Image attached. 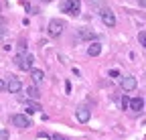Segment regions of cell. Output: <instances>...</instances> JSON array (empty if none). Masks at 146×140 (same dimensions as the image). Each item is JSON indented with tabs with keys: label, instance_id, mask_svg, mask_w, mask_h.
<instances>
[{
	"label": "cell",
	"instance_id": "cell-25",
	"mask_svg": "<svg viewBox=\"0 0 146 140\" xmlns=\"http://www.w3.org/2000/svg\"><path fill=\"white\" fill-rule=\"evenodd\" d=\"M4 33H6V31H4V27H0V37H2Z\"/></svg>",
	"mask_w": 146,
	"mask_h": 140
},
{
	"label": "cell",
	"instance_id": "cell-17",
	"mask_svg": "<svg viewBox=\"0 0 146 140\" xmlns=\"http://www.w3.org/2000/svg\"><path fill=\"white\" fill-rule=\"evenodd\" d=\"M130 102H132L130 98L124 96V98H122V110H128V108H130Z\"/></svg>",
	"mask_w": 146,
	"mask_h": 140
},
{
	"label": "cell",
	"instance_id": "cell-26",
	"mask_svg": "<svg viewBox=\"0 0 146 140\" xmlns=\"http://www.w3.org/2000/svg\"><path fill=\"white\" fill-rule=\"evenodd\" d=\"M41 2H53V0H41Z\"/></svg>",
	"mask_w": 146,
	"mask_h": 140
},
{
	"label": "cell",
	"instance_id": "cell-7",
	"mask_svg": "<svg viewBox=\"0 0 146 140\" xmlns=\"http://www.w3.org/2000/svg\"><path fill=\"white\" fill-rule=\"evenodd\" d=\"M100 16H102V23H104L106 27H116V14L110 10V8H106Z\"/></svg>",
	"mask_w": 146,
	"mask_h": 140
},
{
	"label": "cell",
	"instance_id": "cell-21",
	"mask_svg": "<svg viewBox=\"0 0 146 140\" xmlns=\"http://www.w3.org/2000/svg\"><path fill=\"white\" fill-rule=\"evenodd\" d=\"M4 90H6V81L0 79V92H4Z\"/></svg>",
	"mask_w": 146,
	"mask_h": 140
},
{
	"label": "cell",
	"instance_id": "cell-4",
	"mask_svg": "<svg viewBox=\"0 0 146 140\" xmlns=\"http://www.w3.org/2000/svg\"><path fill=\"white\" fill-rule=\"evenodd\" d=\"M75 118L81 122V124H85V122H89V118H91V110L85 106V104H81V106L75 108Z\"/></svg>",
	"mask_w": 146,
	"mask_h": 140
},
{
	"label": "cell",
	"instance_id": "cell-5",
	"mask_svg": "<svg viewBox=\"0 0 146 140\" xmlns=\"http://www.w3.org/2000/svg\"><path fill=\"white\" fill-rule=\"evenodd\" d=\"M10 120H12V124L18 126V128H29V126H33V122H31V118H29L27 114H14Z\"/></svg>",
	"mask_w": 146,
	"mask_h": 140
},
{
	"label": "cell",
	"instance_id": "cell-11",
	"mask_svg": "<svg viewBox=\"0 0 146 140\" xmlns=\"http://www.w3.org/2000/svg\"><path fill=\"white\" fill-rule=\"evenodd\" d=\"M23 102H25V106H27V112H29V114H35V112H41V110H43V108L39 106V104L31 102L29 98H27V100H23Z\"/></svg>",
	"mask_w": 146,
	"mask_h": 140
},
{
	"label": "cell",
	"instance_id": "cell-20",
	"mask_svg": "<svg viewBox=\"0 0 146 140\" xmlns=\"http://www.w3.org/2000/svg\"><path fill=\"white\" fill-rule=\"evenodd\" d=\"M118 75H120L118 69H112V71H110V77H118Z\"/></svg>",
	"mask_w": 146,
	"mask_h": 140
},
{
	"label": "cell",
	"instance_id": "cell-14",
	"mask_svg": "<svg viewBox=\"0 0 146 140\" xmlns=\"http://www.w3.org/2000/svg\"><path fill=\"white\" fill-rule=\"evenodd\" d=\"M142 108H144V100H142V98H132V102H130V110L140 112Z\"/></svg>",
	"mask_w": 146,
	"mask_h": 140
},
{
	"label": "cell",
	"instance_id": "cell-10",
	"mask_svg": "<svg viewBox=\"0 0 146 140\" xmlns=\"http://www.w3.org/2000/svg\"><path fill=\"white\" fill-rule=\"evenodd\" d=\"M79 39H83V41H94L96 39V33L91 31V29H79Z\"/></svg>",
	"mask_w": 146,
	"mask_h": 140
},
{
	"label": "cell",
	"instance_id": "cell-6",
	"mask_svg": "<svg viewBox=\"0 0 146 140\" xmlns=\"http://www.w3.org/2000/svg\"><path fill=\"white\" fill-rule=\"evenodd\" d=\"M120 85H122V90L124 92H132V90H136V77H132V75H126V77H122L120 79Z\"/></svg>",
	"mask_w": 146,
	"mask_h": 140
},
{
	"label": "cell",
	"instance_id": "cell-19",
	"mask_svg": "<svg viewBox=\"0 0 146 140\" xmlns=\"http://www.w3.org/2000/svg\"><path fill=\"white\" fill-rule=\"evenodd\" d=\"M53 140H69V138L63 136V134H53Z\"/></svg>",
	"mask_w": 146,
	"mask_h": 140
},
{
	"label": "cell",
	"instance_id": "cell-18",
	"mask_svg": "<svg viewBox=\"0 0 146 140\" xmlns=\"http://www.w3.org/2000/svg\"><path fill=\"white\" fill-rule=\"evenodd\" d=\"M18 55H27V45L21 41V43H18Z\"/></svg>",
	"mask_w": 146,
	"mask_h": 140
},
{
	"label": "cell",
	"instance_id": "cell-15",
	"mask_svg": "<svg viewBox=\"0 0 146 140\" xmlns=\"http://www.w3.org/2000/svg\"><path fill=\"white\" fill-rule=\"evenodd\" d=\"M87 2H89V6H94V8H98L100 10V14L108 8V4H106V0H87Z\"/></svg>",
	"mask_w": 146,
	"mask_h": 140
},
{
	"label": "cell",
	"instance_id": "cell-12",
	"mask_svg": "<svg viewBox=\"0 0 146 140\" xmlns=\"http://www.w3.org/2000/svg\"><path fill=\"white\" fill-rule=\"evenodd\" d=\"M31 77H33L35 85H39V83L45 79V73H43V69H33V71H31Z\"/></svg>",
	"mask_w": 146,
	"mask_h": 140
},
{
	"label": "cell",
	"instance_id": "cell-16",
	"mask_svg": "<svg viewBox=\"0 0 146 140\" xmlns=\"http://www.w3.org/2000/svg\"><path fill=\"white\" fill-rule=\"evenodd\" d=\"M138 41H140V45L146 49V31H140V33H138Z\"/></svg>",
	"mask_w": 146,
	"mask_h": 140
},
{
	"label": "cell",
	"instance_id": "cell-23",
	"mask_svg": "<svg viewBox=\"0 0 146 140\" xmlns=\"http://www.w3.org/2000/svg\"><path fill=\"white\" fill-rule=\"evenodd\" d=\"M0 138L6 140V138H8V132H6V130H2V132H0Z\"/></svg>",
	"mask_w": 146,
	"mask_h": 140
},
{
	"label": "cell",
	"instance_id": "cell-24",
	"mask_svg": "<svg viewBox=\"0 0 146 140\" xmlns=\"http://www.w3.org/2000/svg\"><path fill=\"white\" fill-rule=\"evenodd\" d=\"M138 4H140L142 8H146V0H138Z\"/></svg>",
	"mask_w": 146,
	"mask_h": 140
},
{
	"label": "cell",
	"instance_id": "cell-1",
	"mask_svg": "<svg viewBox=\"0 0 146 140\" xmlns=\"http://www.w3.org/2000/svg\"><path fill=\"white\" fill-rule=\"evenodd\" d=\"M59 8H61V12H67V14H71V16H79V12H81V2H79V0H61V2H59Z\"/></svg>",
	"mask_w": 146,
	"mask_h": 140
},
{
	"label": "cell",
	"instance_id": "cell-3",
	"mask_svg": "<svg viewBox=\"0 0 146 140\" xmlns=\"http://www.w3.org/2000/svg\"><path fill=\"white\" fill-rule=\"evenodd\" d=\"M63 29H65V21L53 19V21L49 23V35H51V37H59V35L63 33Z\"/></svg>",
	"mask_w": 146,
	"mask_h": 140
},
{
	"label": "cell",
	"instance_id": "cell-9",
	"mask_svg": "<svg viewBox=\"0 0 146 140\" xmlns=\"http://www.w3.org/2000/svg\"><path fill=\"white\" fill-rule=\"evenodd\" d=\"M102 53V43H98V41H94L89 47H87V55L89 57H98Z\"/></svg>",
	"mask_w": 146,
	"mask_h": 140
},
{
	"label": "cell",
	"instance_id": "cell-22",
	"mask_svg": "<svg viewBox=\"0 0 146 140\" xmlns=\"http://www.w3.org/2000/svg\"><path fill=\"white\" fill-rule=\"evenodd\" d=\"M65 92L71 94V83H69V81H65Z\"/></svg>",
	"mask_w": 146,
	"mask_h": 140
},
{
	"label": "cell",
	"instance_id": "cell-2",
	"mask_svg": "<svg viewBox=\"0 0 146 140\" xmlns=\"http://www.w3.org/2000/svg\"><path fill=\"white\" fill-rule=\"evenodd\" d=\"M33 61H35V57H33L31 53H27V55H16V57H14V65H16L18 69H23V71H33Z\"/></svg>",
	"mask_w": 146,
	"mask_h": 140
},
{
	"label": "cell",
	"instance_id": "cell-8",
	"mask_svg": "<svg viewBox=\"0 0 146 140\" xmlns=\"http://www.w3.org/2000/svg\"><path fill=\"white\" fill-rule=\"evenodd\" d=\"M6 90L10 92V94H18L23 90V83H21V79H16V77H8V81H6Z\"/></svg>",
	"mask_w": 146,
	"mask_h": 140
},
{
	"label": "cell",
	"instance_id": "cell-13",
	"mask_svg": "<svg viewBox=\"0 0 146 140\" xmlns=\"http://www.w3.org/2000/svg\"><path fill=\"white\" fill-rule=\"evenodd\" d=\"M27 96H29V100H39L41 92H39V87H36V85H29L27 87Z\"/></svg>",
	"mask_w": 146,
	"mask_h": 140
}]
</instances>
